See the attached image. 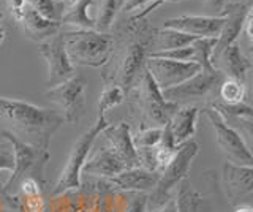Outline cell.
Here are the masks:
<instances>
[{"label":"cell","instance_id":"6da1fadb","mask_svg":"<svg viewBox=\"0 0 253 212\" xmlns=\"http://www.w3.org/2000/svg\"><path fill=\"white\" fill-rule=\"evenodd\" d=\"M154 29L146 19H130L125 27L121 44H114L113 56L109 59V68L103 73L106 84H117L125 95L138 84L150 52L155 51Z\"/></svg>","mask_w":253,"mask_h":212},{"label":"cell","instance_id":"7a4b0ae2","mask_svg":"<svg viewBox=\"0 0 253 212\" xmlns=\"http://www.w3.org/2000/svg\"><path fill=\"white\" fill-rule=\"evenodd\" d=\"M0 122L22 143L47 151L52 136L65 124L55 109L37 106L18 98L0 97Z\"/></svg>","mask_w":253,"mask_h":212},{"label":"cell","instance_id":"3957f363","mask_svg":"<svg viewBox=\"0 0 253 212\" xmlns=\"http://www.w3.org/2000/svg\"><path fill=\"white\" fill-rule=\"evenodd\" d=\"M65 51L71 65L98 68L106 65L113 56L116 38L95 29L75 30L62 34Z\"/></svg>","mask_w":253,"mask_h":212},{"label":"cell","instance_id":"277c9868","mask_svg":"<svg viewBox=\"0 0 253 212\" xmlns=\"http://www.w3.org/2000/svg\"><path fill=\"white\" fill-rule=\"evenodd\" d=\"M108 125L109 124L106 121V117H98V119L89 127V130L84 131L83 135H79V138L75 141V144L71 146L65 167H63L57 184L54 185L51 192L52 198L54 196L63 195L70 190H78V188L81 187L83 167L85 165L87 159H89L93 143L97 141V138L101 135V131L105 130Z\"/></svg>","mask_w":253,"mask_h":212},{"label":"cell","instance_id":"5b68a950","mask_svg":"<svg viewBox=\"0 0 253 212\" xmlns=\"http://www.w3.org/2000/svg\"><path fill=\"white\" fill-rule=\"evenodd\" d=\"M198 152H200V146L193 139L177 147L171 163L160 172V179H158L155 188L147 195V211L162 208L172 198L171 192L179 185L182 179L187 177Z\"/></svg>","mask_w":253,"mask_h":212},{"label":"cell","instance_id":"8992f818","mask_svg":"<svg viewBox=\"0 0 253 212\" xmlns=\"http://www.w3.org/2000/svg\"><path fill=\"white\" fill-rule=\"evenodd\" d=\"M134 93H136V103L141 109L142 119L149 124L147 127H165L179 108V105L163 97L162 89L157 85L147 70L142 72L138 84L134 85Z\"/></svg>","mask_w":253,"mask_h":212},{"label":"cell","instance_id":"52a82bcc","mask_svg":"<svg viewBox=\"0 0 253 212\" xmlns=\"http://www.w3.org/2000/svg\"><path fill=\"white\" fill-rule=\"evenodd\" d=\"M0 138L10 141L14 151V170L5 185V190L11 192L14 187H19L21 180L26 177H34L42 184L44 167L49 162V152L22 143L6 130H0Z\"/></svg>","mask_w":253,"mask_h":212},{"label":"cell","instance_id":"ba28073f","mask_svg":"<svg viewBox=\"0 0 253 212\" xmlns=\"http://www.w3.org/2000/svg\"><path fill=\"white\" fill-rule=\"evenodd\" d=\"M87 80L83 75H73L67 81L46 90V97L62 108V116L68 124H78L85 113Z\"/></svg>","mask_w":253,"mask_h":212},{"label":"cell","instance_id":"9c48e42d","mask_svg":"<svg viewBox=\"0 0 253 212\" xmlns=\"http://www.w3.org/2000/svg\"><path fill=\"white\" fill-rule=\"evenodd\" d=\"M225 80L226 78L218 70H211V72L201 70L200 73H196L185 83L176 85V87L162 90V93L168 101H172L179 106L188 105V101L204 100L212 97L213 93H218L220 84Z\"/></svg>","mask_w":253,"mask_h":212},{"label":"cell","instance_id":"30bf717a","mask_svg":"<svg viewBox=\"0 0 253 212\" xmlns=\"http://www.w3.org/2000/svg\"><path fill=\"white\" fill-rule=\"evenodd\" d=\"M203 113L212 125L218 147L228 157L229 162L236 165H253V155L245 146L239 131L231 127V124H228L225 117L213 106H206Z\"/></svg>","mask_w":253,"mask_h":212},{"label":"cell","instance_id":"8fae6325","mask_svg":"<svg viewBox=\"0 0 253 212\" xmlns=\"http://www.w3.org/2000/svg\"><path fill=\"white\" fill-rule=\"evenodd\" d=\"M38 51L47 64V89L55 87L75 75V67L71 65L68 59L62 34L42 42L38 46Z\"/></svg>","mask_w":253,"mask_h":212},{"label":"cell","instance_id":"7c38bea8","mask_svg":"<svg viewBox=\"0 0 253 212\" xmlns=\"http://www.w3.org/2000/svg\"><path fill=\"white\" fill-rule=\"evenodd\" d=\"M146 70L152 75L154 81L162 90L176 87L185 83L192 76L201 72V67L195 62H179L169 59L149 57L146 62Z\"/></svg>","mask_w":253,"mask_h":212},{"label":"cell","instance_id":"4fadbf2b","mask_svg":"<svg viewBox=\"0 0 253 212\" xmlns=\"http://www.w3.org/2000/svg\"><path fill=\"white\" fill-rule=\"evenodd\" d=\"M221 179L226 196L233 204L253 196V165H236L231 162L223 163Z\"/></svg>","mask_w":253,"mask_h":212},{"label":"cell","instance_id":"5bb4252c","mask_svg":"<svg viewBox=\"0 0 253 212\" xmlns=\"http://www.w3.org/2000/svg\"><path fill=\"white\" fill-rule=\"evenodd\" d=\"M223 16H200V14H184V16L166 19L163 27L174 29L196 38H218L223 27Z\"/></svg>","mask_w":253,"mask_h":212},{"label":"cell","instance_id":"9a60e30c","mask_svg":"<svg viewBox=\"0 0 253 212\" xmlns=\"http://www.w3.org/2000/svg\"><path fill=\"white\" fill-rule=\"evenodd\" d=\"M101 136H105V139L109 143V149L125 163L126 168L130 170L139 167L138 151L133 144L131 128L128 122H117L114 125H108L101 131Z\"/></svg>","mask_w":253,"mask_h":212},{"label":"cell","instance_id":"2e32d148","mask_svg":"<svg viewBox=\"0 0 253 212\" xmlns=\"http://www.w3.org/2000/svg\"><path fill=\"white\" fill-rule=\"evenodd\" d=\"M249 13V6L244 0H234V2L229 3L223 13L220 16H223V27H221V32L217 38L215 48L212 52V60L215 59L218 54L228 48L229 44H233L237 42V38L242 34V27H244V19Z\"/></svg>","mask_w":253,"mask_h":212},{"label":"cell","instance_id":"e0dca14e","mask_svg":"<svg viewBox=\"0 0 253 212\" xmlns=\"http://www.w3.org/2000/svg\"><path fill=\"white\" fill-rule=\"evenodd\" d=\"M212 65L215 70L223 73L226 80H236L244 83L247 73L253 68V62L250 57H245L241 46L236 43L229 44L228 48H225L218 56L212 60Z\"/></svg>","mask_w":253,"mask_h":212},{"label":"cell","instance_id":"ac0fdd59","mask_svg":"<svg viewBox=\"0 0 253 212\" xmlns=\"http://www.w3.org/2000/svg\"><path fill=\"white\" fill-rule=\"evenodd\" d=\"M14 19L21 24L24 35H26L29 40H34L38 43L57 35L60 30V22L47 21L29 3H26V6H24L21 13Z\"/></svg>","mask_w":253,"mask_h":212},{"label":"cell","instance_id":"d6986e66","mask_svg":"<svg viewBox=\"0 0 253 212\" xmlns=\"http://www.w3.org/2000/svg\"><path fill=\"white\" fill-rule=\"evenodd\" d=\"M160 174L155 171H149L144 168H130L122 172H119L117 176L108 179L109 184H113L122 192H133V193H149L152 192Z\"/></svg>","mask_w":253,"mask_h":212},{"label":"cell","instance_id":"ffe728a7","mask_svg":"<svg viewBox=\"0 0 253 212\" xmlns=\"http://www.w3.org/2000/svg\"><path fill=\"white\" fill-rule=\"evenodd\" d=\"M125 170L128 168L125 167V163L111 149L101 147L97 154H93L90 159H87L85 165L83 167V174L111 179Z\"/></svg>","mask_w":253,"mask_h":212},{"label":"cell","instance_id":"44dd1931","mask_svg":"<svg viewBox=\"0 0 253 212\" xmlns=\"http://www.w3.org/2000/svg\"><path fill=\"white\" fill-rule=\"evenodd\" d=\"M200 113L201 109L196 105H180L177 111L172 114L168 125L171 128L176 146L184 144L195 136Z\"/></svg>","mask_w":253,"mask_h":212},{"label":"cell","instance_id":"7402d4cb","mask_svg":"<svg viewBox=\"0 0 253 212\" xmlns=\"http://www.w3.org/2000/svg\"><path fill=\"white\" fill-rule=\"evenodd\" d=\"M177 212H201L204 206V198L198 193L190 179H182L176 187V196H174Z\"/></svg>","mask_w":253,"mask_h":212},{"label":"cell","instance_id":"603a6c76","mask_svg":"<svg viewBox=\"0 0 253 212\" xmlns=\"http://www.w3.org/2000/svg\"><path fill=\"white\" fill-rule=\"evenodd\" d=\"M93 3H95V0H78L73 6H70L65 11L62 22L68 26H75L79 30L95 29L93 18L90 16V6Z\"/></svg>","mask_w":253,"mask_h":212},{"label":"cell","instance_id":"cb8c5ba5","mask_svg":"<svg viewBox=\"0 0 253 212\" xmlns=\"http://www.w3.org/2000/svg\"><path fill=\"white\" fill-rule=\"evenodd\" d=\"M196 40V37H192L188 34L179 32L174 29H160L157 30L155 35V51H168V49H179V48H187ZM154 51V52H155ZM152 54V52H150Z\"/></svg>","mask_w":253,"mask_h":212},{"label":"cell","instance_id":"d4e9b609","mask_svg":"<svg viewBox=\"0 0 253 212\" xmlns=\"http://www.w3.org/2000/svg\"><path fill=\"white\" fill-rule=\"evenodd\" d=\"M124 0H101L98 13L95 14V30L98 32H108L109 27L113 26V22L117 16V13L122 10Z\"/></svg>","mask_w":253,"mask_h":212},{"label":"cell","instance_id":"484cf974","mask_svg":"<svg viewBox=\"0 0 253 212\" xmlns=\"http://www.w3.org/2000/svg\"><path fill=\"white\" fill-rule=\"evenodd\" d=\"M215 43L217 38H196L192 43L195 49V64H198L201 70H206V72L215 70L212 65V52L215 48Z\"/></svg>","mask_w":253,"mask_h":212},{"label":"cell","instance_id":"4316f807","mask_svg":"<svg viewBox=\"0 0 253 212\" xmlns=\"http://www.w3.org/2000/svg\"><path fill=\"white\" fill-rule=\"evenodd\" d=\"M245 93H247V90H245V84L241 81H236V80H225L218 87L220 101L225 105L244 103Z\"/></svg>","mask_w":253,"mask_h":212},{"label":"cell","instance_id":"83f0119b","mask_svg":"<svg viewBox=\"0 0 253 212\" xmlns=\"http://www.w3.org/2000/svg\"><path fill=\"white\" fill-rule=\"evenodd\" d=\"M124 100H125V92L117 84H106L98 101V117H105V114L109 109L122 105Z\"/></svg>","mask_w":253,"mask_h":212},{"label":"cell","instance_id":"f1b7e54d","mask_svg":"<svg viewBox=\"0 0 253 212\" xmlns=\"http://www.w3.org/2000/svg\"><path fill=\"white\" fill-rule=\"evenodd\" d=\"M27 3L42 14L43 18L52 22H60L65 14V8L57 0H27Z\"/></svg>","mask_w":253,"mask_h":212},{"label":"cell","instance_id":"f546056e","mask_svg":"<svg viewBox=\"0 0 253 212\" xmlns=\"http://www.w3.org/2000/svg\"><path fill=\"white\" fill-rule=\"evenodd\" d=\"M163 135V127H142L134 133L133 136V144L138 149H154L160 144V139Z\"/></svg>","mask_w":253,"mask_h":212},{"label":"cell","instance_id":"4dcf8cb0","mask_svg":"<svg viewBox=\"0 0 253 212\" xmlns=\"http://www.w3.org/2000/svg\"><path fill=\"white\" fill-rule=\"evenodd\" d=\"M228 124H233L231 127H234L239 135L242 136L245 146L253 155V117H236V119L226 121Z\"/></svg>","mask_w":253,"mask_h":212},{"label":"cell","instance_id":"1f68e13d","mask_svg":"<svg viewBox=\"0 0 253 212\" xmlns=\"http://www.w3.org/2000/svg\"><path fill=\"white\" fill-rule=\"evenodd\" d=\"M14 170V151L10 141L5 139V143H0V171Z\"/></svg>","mask_w":253,"mask_h":212},{"label":"cell","instance_id":"d6a6232c","mask_svg":"<svg viewBox=\"0 0 253 212\" xmlns=\"http://www.w3.org/2000/svg\"><path fill=\"white\" fill-rule=\"evenodd\" d=\"M19 195L22 198H32V196H42V184L34 177H26L19 184Z\"/></svg>","mask_w":253,"mask_h":212},{"label":"cell","instance_id":"836d02e7","mask_svg":"<svg viewBox=\"0 0 253 212\" xmlns=\"http://www.w3.org/2000/svg\"><path fill=\"white\" fill-rule=\"evenodd\" d=\"M147 211V195L146 193H134L126 204V212H146Z\"/></svg>","mask_w":253,"mask_h":212},{"label":"cell","instance_id":"e575fe53","mask_svg":"<svg viewBox=\"0 0 253 212\" xmlns=\"http://www.w3.org/2000/svg\"><path fill=\"white\" fill-rule=\"evenodd\" d=\"M234 2V0H204L206 6H208L209 10H213L217 13V16H220L221 13H223V10L226 8V6Z\"/></svg>","mask_w":253,"mask_h":212},{"label":"cell","instance_id":"d590c367","mask_svg":"<svg viewBox=\"0 0 253 212\" xmlns=\"http://www.w3.org/2000/svg\"><path fill=\"white\" fill-rule=\"evenodd\" d=\"M155 0H124V6H122V11H133V10H138L142 8V6L154 3Z\"/></svg>","mask_w":253,"mask_h":212},{"label":"cell","instance_id":"8d00e7d4","mask_svg":"<svg viewBox=\"0 0 253 212\" xmlns=\"http://www.w3.org/2000/svg\"><path fill=\"white\" fill-rule=\"evenodd\" d=\"M242 32L245 34V37H247V40L252 43L253 46V13L249 11L247 16H245L244 19V27H242Z\"/></svg>","mask_w":253,"mask_h":212},{"label":"cell","instance_id":"74e56055","mask_svg":"<svg viewBox=\"0 0 253 212\" xmlns=\"http://www.w3.org/2000/svg\"><path fill=\"white\" fill-rule=\"evenodd\" d=\"M146 212H177L176 209V203H174V198H171L166 204H163L162 208H157L152 211H146Z\"/></svg>","mask_w":253,"mask_h":212},{"label":"cell","instance_id":"f35d334b","mask_svg":"<svg viewBox=\"0 0 253 212\" xmlns=\"http://www.w3.org/2000/svg\"><path fill=\"white\" fill-rule=\"evenodd\" d=\"M233 212H253V206H250V204H237Z\"/></svg>","mask_w":253,"mask_h":212},{"label":"cell","instance_id":"ab89813d","mask_svg":"<svg viewBox=\"0 0 253 212\" xmlns=\"http://www.w3.org/2000/svg\"><path fill=\"white\" fill-rule=\"evenodd\" d=\"M2 19H3V14L0 13V43H3V42H5V37H6L5 30H3V27H2Z\"/></svg>","mask_w":253,"mask_h":212},{"label":"cell","instance_id":"60d3db41","mask_svg":"<svg viewBox=\"0 0 253 212\" xmlns=\"http://www.w3.org/2000/svg\"><path fill=\"white\" fill-rule=\"evenodd\" d=\"M76 2H78V0H62V5H63V8H65V11H67L70 6H73Z\"/></svg>","mask_w":253,"mask_h":212},{"label":"cell","instance_id":"b9f144b4","mask_svg":"<svg viewBox=\"0 0 253 212\" xmlns=\"http://www.w3.org/2000/svg\"><path fill=\"white\" fill-rule=\"evenodd\" d=\"M245 3H247V6H249V11H252L253 13V0H244Z\"/></svg>","mask_w":253,"mask_h":212},{"label":"cell","instance_id":"7bdbcfd3","mask_svg":"<svg viewBox=\"0 0 253 212\" xmlns=\"http://www.w3.org/2000/svg\"><path fill=\"white\" fill-rule=\"evenodd\" d=\"M252 57H253V51H252ZM252 62H253V60H252Z\"/></svg>","mask_w":253,"mask_h":212}]
</instances>
